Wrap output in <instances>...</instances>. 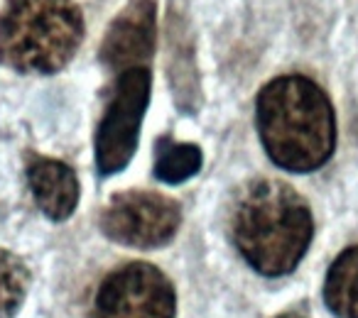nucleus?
<instances>
[{
  "mask_svg": "<svg viewBox=\"0 0 358 318\" xmlns=\"http://www.w3.org/2000/svg\"><path fill=\"white\" fill-rule=\"evenodd\" d=\"M179 206L152 191L115 194L101 215V228L115 243L130 248H159L179 228Z\"/></svg>",
  "mask_w": 358,
  "mask_h": 318,
  "instance_id": "423d86ee",
  "label": "nucleus"
},
{
  "mask_svg": "<svg viewBox=\"0 0 358 318\" xmlns=\"http://www.w3.org/2000/svg\"><path fill=\"white\" fill-rule=\"evenodd\" d=\"M94 318H174L172 284L152 264H125L99 287Z\"/></svg>",
  "mask_w": 358,
  "mask_h": 318,
  "instance_id": "39448f33",
  "label": "nucleus"
},
{
  "mask_svg": "<svg viewBox=\"0 0 358 318\" xmlns=\"http://www.w3.org/2000/svg\"><path fill=\"white\" fill-rule=\"evenodd\" d=\"M84 37L74 0H8L0 10V61L20 74H55Z\"/></svg>",
  "mask_w": 358,
  "mask_h": 318,
  "instance_id": "7ed1b4c3",
  "label": "nucleus"
},
{
  "mask_svg": "<svg viewBox=\"0 0 358 318\" xmlns=\"http://www.w3.org/2000/svg\"><path fill=\"white\" fill-rule=\"evenodd\" d=\"M30 287V272L20 257L0 248V318H10L20 308Z\"/></svg>",
  "mask_w": 358,
  "mask_h": 318,
  "instance_id": "9b49d317",
  "label": "nucleus"
},
{
  "mask_svg": "<svg viewBox=\"0 0 358 318\" xmlns=\"http://www.w3.org/2000/svg\"><path fill=\"white\" fill-rule=\"evenodd\" d=\"M27 184L37 206L52 220H66L79 204V179L74 169L59 159L30 154L27 157Z\"/></svg>",
  "mask_w": 358,
  "mask_h": 318,
  "instance_id": "6e6552de",
  "label": "nucleus"
},
{
  "mask_svg": "<svg viewBox=\"0 0 358 318\" xmlns=\"http://www.w3.org/2000/svg\"><path fill=\"white\" fill-rule=\"evenodd\" d=\"M157 40L155 0H130L101 42V61L113 71L140 69L150 61Z\"/></svg>",
  "mask_w": 358,
  "mask_h": 318,
  "instance_id": "0eeeda50",
  "label": "nucleus"
},
{
  "mask_svg": "<svg viewBox=\"0 0 358 318\" xmlns=\"http://www.w3.org/2000/svg\"><path fill=\"white\" fill-rule=\"evenodd\" d=\"M280 318H302V316H297V313H287V316H280Z\"/></svg>",
  "mask_w": 358,
  "mask_h": 318,
  "instance_id": "f8f14e48",
  "label": "nucleus"
},
{
  "mask_svg": "<svg viewBox=\"0 0 358 318\" xmlns=\"http://www.w3.org/2000/svg\"><path fill=\"white\" fill-rule=\"evenodd\" d=\"M150 71L128 69L115 79L103 118L96 130V165L101 174H115L133 159L140 123L150 103Z\"/></svg>",
  "mask_w": 358,
  "mask_h": 318,
  "instance_id": "20e7f679",
  "label": "nucleus"
},
{
  "mask_svg": "<svg viewBox=\"0 0 358 318\" xmlns=\"http://www.w3.org/2000/svg\"><path fill=\"white\" fill-rule=\"evenodd\" d=\"M314 225L304 199L282 181L260 179L241 191L231 235L245 259L268 277L292 272L304 257Z\"/></svg>",
  "mask_w": 358,
  "mask_h": 318,
  "instance_id": "f03ea898",
  "label": "nucleus"
},
{
  "mask_svg": "<svg viewBox=\"0 0 358 318\" xmlns=\"http://www.w3.org/2000/svg\"><path fill=\"white\" fill-rule=\"evenodd\" d=\"M258 132L275 165L314 172L334 152L336 118L312 79L280 76L258 93Z\"/></svg>",
  "mask_w": 358,
  "mask_h": 318,
  "instance_id": "f257e3e1",
  "label": "nucleus"
},
{
  "mask_svg": "<svg viewBox=\"0 0 358 318\" xmlns=\"http://www.w3.org/2000/svg\"><path fill=\"white\" fill-rule=\"evenodd\" d=\"M201 149L189 142H172L169 137L159 139L157 159H155V176L167 184L187 181L201 169Z\"/></svg>",
  "mask_w": 358,
  "mask_h": 318,
  "instance_id": "9d476101",
  "label": "nucleus"
},
{
  "mask_svg": "<svg viewBox=\"0 0 358 318\" xmlns=\"http://www.w3.org/2000/svg\"><path fill=\"white\" fill-rule=\"evenodd\" d=\"M324 298L338 318H358V245L331 264L324 284Z\"/></svg>",
  "mask_w": 358,
  "mask_h": 318,
  "instance_id": "1a4fd4ad",
  "label": "nucleus"
}]
</instances>
